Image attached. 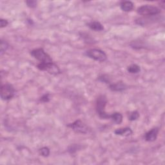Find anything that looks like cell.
I'll use <instances>...</instances> for the list:
<instances>
[{
	"label": "cell",
	"instance_id": "obj_1",
	"mask_svg": "<svg viewBox=\"0 0 165 165\" xmlns=\"http://www.w3.org/2000/svg\"><path fill=\"white\" fill-rule=\"evenodd\" d=\"M106 103L107 99L105 95H101L97 97L95 105L96 112L101 119H109L111 117V114H108L105 112Z\"/></svg>",
	"mask_w": 165,
	"mask_h": 165
},
{
	"label": "cell",
	"instance_id": "obj_2",
	"mask_svg": "<svg viewBox=\"0 0 165 165\" xmlns=\"http://www.w3.org/2000/svg\"><path fill=\"white\" fill-rule=\"evenodd\" d=\"M30 54L32 56L40 61L41 63H50L53 62L49 55L41 48L32 50Z\"/></svg>",
	"mask_w": 165,
	"mask_h": 165
},
{
	"label": "cell",
	"instance_id": "obj_3",
	"mask_svg": "<svg viewBox=\"0 0 165 165\" xmlns=\"http://www.w3.org/2000/svg\"><path fill=\"white\" fill-rule=\"evenodd\" d=\"M86 56L99 62H103L106 60V53L100 49H90L86 52Z\"/></svg>",
	"mask_w": 165,
	"mask_h": 165
},
{
	"label": "cell",
	"instance_id": "obj_4",
	"mask_svg": "<svg viewBox=\"0 0 165 165\" xmlns=\"http://www.w3.org/2000/svg\"><path fill=\"white\" fill-rule=\"evenodd\" d=\"M161 13V10L156 7L152 5H143L141 6L137 9V13L141 16H152L157 15Z\"/></svg>",
	"mask_w": 165,
	"mask_h": 165
},
{
	"label": "cell",
	"instance_id": "obj_5",
	"mask_svg": "<svg viewBox=\"0 0 165 165\" xmlns=\"http://www.w3.org/2000/svg\"><path fill=\"white\" fill-rule=\"evenodd\" d=\"M15 95V89L10 84H5L1 87V98L2 100L8 101L12 99Z\"/></svg>",
	"mask_w": 165,
	"mask_h": 165
},
{
	"label": "cell",
	"instance_id": "obj_6",
	"mask_svg": "<svg viewBox=\"0 0 165 165\" xmlns=\"http://www.w3.org/2000/svg\"><path fill=\"white\" fill-rule=\"evenodd\" d=\"M38 69L42 71H46L52 75H58L61 73L60 69L58 66L55 63H39L38 64Z\"/></svg>",
	"mask_w": 165,
	"mask_h": 165
},
{
	"label": "cell",
	"instance_id": "obj_7",
	"mask_svg": "<svg viewBox=\"0 0 165 165\" xmlns=\"http://www.w3.org/2000/svg\"><path fill=\"white\" fill-rule=\"evenodd\" d=\"M67 126L72 128L76 133L85 134L89 131V128L81 120H76L74 123L69 124Z\"/></svg>",
	"mask_w": 165,
	"mask_h": 165
},
{
	"label": "cell",
	"instance_id": "obj_8",
	"mask_svg": "<svg viewBox=\"0 0 165 165\" xmlns=\"http://www.w3.org/2000/svg\"><path fill=\"white\" fill-rule=\"evenodd\" d=\"M159 134V129L157 128H154L150 130L145 134V138L147 141L153 142L157 139Z\"/></svg>",
	"mask_w": 165,
	"mask_h": 165
},
{
	"label": "cell",
	"instance_id": "obj_9",
	"mask_svg": "<svg viewBox=\"0 0 165 165\" xmlns=\"http://www.w3.org/2000/svg\"><path fill=\"white\" fill-rule=\"evenodd\" d=\"M127 89V86L123 82H117L110 85V89L114 92H121Z\"/></svg>",
	"mask_w": 165,
	"mask_h": 165
},
{
	"label": "cell",
	"instance_id": "obj_10",
	"mask_svg": "<svg viewBox=\"0 0 165 165\" xmlns=\"http://www.w3.org/2000/svg\"><path fill=\"white\" fill-rule=\"evenodd\" d=\"M115 134L117 136H121L124 137H128L132 134L133 131L130 128H121L115 130Z\"/></svg>",
	"mask_w": 165,
	"mask_h": 165
},
{
	"label": "cell",
	"instance_id": "obj_11",
	"mask_svg": "<svg viewBox=\"0 0 165 165\" xmlns=\"http://www.w3.org/2000/svg\"><path fill=\"white\" fill-rule=\"evenodd\" d=\"M87 25L90 29L95 31H102L104 30V27L99 21H91Z\"/></svg>",
	"mask_w": 165,
	"mask_h": 165
},
{
	"label": "cell",
	"instance_id": "obj_12",
	"mask_svg": "<svg viewBox=\"0 0 165 165\" xmlns=\"http://www.w3.org/2000/svg\"><path fill=\"white\" fill-rule=\"evenodd\" d=\"M121 8L123 10L124 12H130L134 8V3L130 1L123 2L121 3Z\"/></svg>",
	"mask_w": 165,
	"mask_h": 165
},
{
	"label": "cell",
	"instance_id": "obj_13",
	"mask_svg": "<svg viewBox=\"0 0 165 165\" xmlns=\"http://www.w3.org/2000/svg\"><path fill=\"white\" fill-rule=\"evenodd\" d=\"M111 118L113 121L117 125H119L123 121V116L119 112H115L112 114H111Z\"/></svg>",
	"mask_w": 165,
	"mask_h": 165
},
{
	"label": "cell",
	"instance_id": "obj_14",
	"mask_svg": "<svg viewBox=\"0 0 165 165\" xmlns=\"http://www.w3.org/2000/svg\"><path fill=\"white\" fill-rule=\"evenodd\" d=\"M127 70L130 74H137L141 71L139 66L136 64H132L130 65L127 68Z\"/></svg>",
	"mask_w": 165,
	"mask_h": 165
},
{
	"label": "cell",
	"instance_id": "obj_15",
	"mask_svg": "<svg viewBox=\"0 0 165 165\" xmlns=\"http://www.w3.org/2000/svg\"><path fill=\"white\" fill-rule=\"evenodd\" d=\"M39 154L43 157H47L50 155V149L48 147H43L39 150Z\"/></svg>",
	"mask_w": 165,
	"mask_h": 165
},
{
	"label": "cell",
	"instance_id": "obj_16",
	"mask_svg": "<svg viewBox=\"0 0 165 165\" xmlns=\"http://www.w3.org/2000/svg\"><path fill=\"white\" fill-rule=\"evenodd\" d=\"M8 48V44L3 40H1V45H0V54L1 55H3V53L7 51V50Z\"/></svg>",
	"mask_w": 165,
	"mask_h": 165
},
{
	"label": "cell",
	"instance_id": "obj_17",
	"mask_svg": "<svg viewBox=\"0 0 165 165\" xmlns=\"http://www.w3.org/2000/svg\"><path fill=\"white\" fill-rule=\"evenodd\" d=\"M139 117V113L137 111H134L132 112H131L129 116V120L131 121H133L137 120Z\"/></svg>",
	"mask_w": 165,
	"mask_h": 165
},
{
	"label": "cell",
	"instance_id": "obj_18",
	"mask_svg": "<svg viewBox=\"0 0 165 165\" xmlns=\"http://www.w3.org/2000/svg\"><path fill=\"white\" fill-rule=\"evenodd\" d=\"M26 3L30 8H35L37 6V2L33 1V0H31V1H27Z\"/></svg>",
	"mask_w": 165,
	"mask_h": 165
},
{
	"label": "cell",
	"instance_id": "obj_19",
	"mask_svg": "<svg viewBox=\"0 0 165 165\" xmlns=\"http://www.w3.org/2000/svg\"><path fill=\"white\" fill-rule=\"evenodd\" d=\"M99 80H100L101 81L104 82V83H108L109 81V78L108 77L106 76V75H101V76L99 77Z\"/></svg>",
	"mask_w": 165,
	"mask_h": 165
},
{
	"label": "cell",
	"instance_id": "obj_20",
	"mask_svg": "<svg viewBox=\"0 0 165 165\" xmlns=\"http://www.w3.org/2000/svg\"><path fill=\"white\" fill-rule=\"evenodd\" d=\"M8 22L7 20L3 19H0V25H1V28H3V27H7L8 25Z\"/></svg>",
	"mask_w": 165,
	"mask_h": 165
},
{
	"label": "cell",
	"instance_id": "obj_21",
	"mask_svg": "<svg viewBox=\"0 0 165 165\" xmlns=\"http://www.w3.org/2000/svg\"><path fill=\"white\" fill-rule=\"evenodd\" d=\"M41 101L43 102H49V94H45V95H44L42 97H41Z\"/></svg>",
	"mask_w": 165,
	"mask_h": 165
}]
</instances>
